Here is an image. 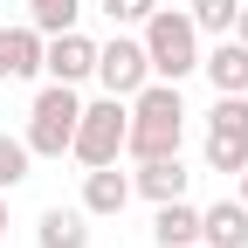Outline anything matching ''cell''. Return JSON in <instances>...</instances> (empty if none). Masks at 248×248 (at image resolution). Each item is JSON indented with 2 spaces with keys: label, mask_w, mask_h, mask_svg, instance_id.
Listing matches in <instances>:
<instances>
[{
  "label": "cell",
  "mask_w": 248,
  "mask_h": 248,
  "mask_svg": "<svg viewBox=\"0 0 248 248\" xmlns=\"http://www.w3.org/2000/svg\"><path fill=\"white\" fill-rule=\"evenodd\" d=\"M200 248H248V207L241 200L200 207Z\"/></svg>",
  "instance_id": "obj_10"
},
{
  "label": "cell",
  "mask_w": 248,
  "mask_h": 248,
  "mask_svg": "<svg viewBox=\"0 0 248 248\" xmlns=\"http://www.w3.org/2000/svg\"><path fill=\"white\" fill-rule=\"evenodd\" d=\"M97 7H104V21H110V28H145L159 0H97Z\"/></svg>",
  "instance_id": "obj_18"
},
{
  "label": "cell",
  "mask_w": 248,
  "mask_h": 248,
  "mask_svg": "<svg viewBox=\"0 0 248 248\" xmlns=\"http://www.w3.org/2000/svg\"><path fill=\"white\" fill-rule=\"evenodd\" d=\"M186 179H193V172L179 166V152H172V159H138L131 193H145L152 207H159V200H179V193H186Z\"/></svg>",
  "instance_id": "obj_12"
},
{
  "label": "cell",
  "mask_w": 248,
  "mask_h": 248,
  "mask_svg": "<svg viewBox=\"0 0 248 248\" xmlns=\"http://www.w3.org/2000/svg\"><path fill=\"white\" fill-rule=\"evenodd\" d=\"M83 21V0H28V28L35 35H62Z\"/></svg>",
  "instance_id": "obj_15"
},
{
  "label": "cell",
  "mask_w": 248,
  "mask_h": 248,
  "mask_svg": "<svg viewBox=\"0 0 248 248\" xmlns=\"http://www.w3.org/2000/svg\"><path fill=\"white\" fill-rule=\"evenodd\" d=\"M186 138V104H179V83L152 76L138 97H124V152L131 159H172Z\"/></svg>",
  "instance_id": "obj_1"
},
{
  "label": "cell",
  "mask_w": 248,
  "mask_h": 248,
  "mask_svg": "<svg viewBox=\"0 0 248 248\" xmlns=\"http://www.w3.org/2000/svg\"><path fill=\"white\" fill-rule=\"evenodd\" d=\"M124 152V97H97L76 110V138H69V159L76 166H110Z\"/></svg>",
  "instance_id": "obj_4"
},
{
  "label": "cell",
  "mask_w": 248,
  "mask_h": 248,
  "mask_svg": "<svg viewBox=\"0 0 248 248\" xmlns=\"http://www.w3.org/2000/svg\"><path fill=\"white\" fill-rule=\"evenodd\" d=\"M241 14V0H186V21L200 28V35H228Z\"/></svg>",
  "instance_id": "obj_16"
},
{
  "label": "cell",
  "mask_w": 248,
  "mask_h": 248,
  "mask_svg": "<svg viewBox=\"0 0 248 248\" xmlns=\"http://www.w3.org/2000/svg\"><path fill=\"white\" fill-rule=\"evenodd\" d=\"M97 69V42L76 35V28H62V35H42V76L48 83H90Z\"/></svg>",
  "instance_id": "obj_7"
},
{
  "label": "cell",
  "mask_w": 248,
  "mask_h": 248,
  "mask_svg": "<svg viewBox=\"0 0 248 248\" xmlns=\"http://www.w3.org/2000/svg\"><path fill=\"white\" fill-rule=\"evenodd\" d=\"M200 69L214 83V97H248V42L214 35V48H200Z\"/></svg>",
  "instance_id": "obj_8"
},
{
  "label": "cell",
  "mask_w": 248,
  "mask_h": 248,
  "mask_svg": "<svg viewBox=\"0 0 248 248\" xmlns=\"http://www.w3.org/2000/svg\"><path fill=\"white\" fill-rule=\"evenodd\" d=\"M234 42H248V0H241V14H234V28H228Z\"/></svg>",
  "instance_id": "obj_19"
},
{
  "label": "cell",
  "mask_w": 248,
  "mask_h": 248,
  "mask_svg": "<svg viewBox=\"0 0 248 248\" xmlns=\"http://www.w3.org/2000/svg\"><path fill=\"white\" fill-rule=\"evenodd\" d=\"M152 241H159V248H193L200 241V207L193 200H159V214H152Z\"/></svg>",
  "instance_id": "obj_11"
},
{
  "label": "cell",
  "mask_w": 248,
  "mask_h": 248,
  "mask_svg": "<svg viewBox=\"0 0 248 248\" xmlns=\"http://www.w3.org/2000/svg\"><path fill=\"white\" fill-rule=\"evenodd\" d=\"M0 76L7 83L42 76V35L35 28H0Z\"/></svg>",
  "instance_id": "obj_13"
},
{
  "label": "cell",
  "mask_w": 248,
  "mask_h": 248,
  "mask_svg": "<svg viewBox=\"0 0 248 248\" xmlns=\"http://www.w3.org/2000/svg\"><path fill=\"white\" fill-rule=\"evenodd\" d=\"M234 179H241V207H248V166H241V172H234Z\"/></svg>",
  "instance_id": "obj_21"
},
{
  "label": "cell",
  "mask_w": 248,
  "mask_h": 248,
  "mask_svg": "<svg viewBox=\"0 0 248 248\" xmlns=\"http://www.w3.org/2000/svg\"><path fill=\"white\" fill-rule=\"evenodd\" d=\"M248 166V97H214L207 110V172Z\"/></svg>",
  "instance_id": "obj_5"
},
{
  "label": "cell",
  "mask_w": 248,
  "mask_h": 248,
  "mask_svg": "<svg viewBox=\"0 0 248 248\" xmlns=\"http://www.w3.org/2000/svg\"><path fill=\"white\" fill-rule=\"evenodd\" d=\"M138 42H145V62H152L159 83H179V76L200 69V28L186 21V7H152Z\"/></svg>",
  "instance_id": "obj_2"
},
{
  "label": "cell",
  "mask_w": 248,
  "mask_h": 248,
  "mask_svg": "<svg viewBox=\"0 0 248 248\" xmlns=\"http://www.w3.org/2000/svg\"><path fill=\"white\" fill-rule=\"evenodd\" d=\"M193 248H200V241H193Z\"/></svg>",
  "instance_id": "obj_22"
},
{
  "label": "cell",
  "mask_w": 248,
  "mask_h": 248,
  "mask_svg": "<svg viewBox=\"0 0 248 248\" xmlns=\"http://www.w3.org/2000/svg\"><path fill=\"white\" fill-rule=\"evenodd\" d=\"M0 248H7V200H0Z\"/></svg>",
  "instance_id": "obj_20"
},
{
  "label": "cell",
  "mask_w": 248,
  "mask_h": 248,
  "mask_svg": "<svg viewBox=\"0 0 248 248\" xmlns=\"http://www.w3.org/2000/svg\"><path fill=\"white\" fill-rule=\"evenodd\" d=\"M90 76L104 83V97H138V90L152 83L145 42H138V35H124V28H117V35H110V42L97 48V69H90Z\"/></svg>",
  "instance_id": "obj_6"
},
{
  "label": "cell",
  "mask_w": 248,
  "mask_h": 248,
  "mask_svg": "<svg viewBox=\"0 0 248 248\" xmlns=\"http://www.w3.org/2000/svg\"><path fill=\"white\" fill-rule=\"evenodd\" d=\"M124 207H131V172H117V159L110 166H90L83 172V214L90 221H117Z\"/></svg>",
  "instance_id": "obj_9"
},
{
  "label": "cell",
  "mask_w": 248,
  "mask_h": 248,
  "mask_svg": "<svg viewBox=\"0 0 248 248\" xmlns=\"http://www.w3.org/2000/svg\"><path fill=\"white\" fill-rule=\"evenodd\" d=\"M28 166H35L28 138H0V193H14V186L28 179Z\"/></svg>",
  "instance_id": "obj_17"
},
{
  "label": "cell",
  "mask_w": 248,
  "mask_h": 248,
  "mask_svg": "<svg viewBox=\"0 0 248 248\" xmlns=\"http://www.w3.org/2000/svg\"><path fill=\"white\" fill-rule=\"evenodd\" d=\"M76 110H83L76 83H48L42 97L28 104V152H35V159H62L69 138H76Z\"/></svg>",
  "instance_id": "obj_3"
},
{
  "label": "cell",
  "mask_w": 248,
  "mask_h": 248,
  "mask_svg": "<svg viewBox=\"0 0 248 248\" xmlns=\"http://www.w3.org/2000/svg\"><path fill=\"white\" fill-rule=\"evenodd\" d=\"M35 248H90V214L83 207H48L35 221Z\"/></svg>",
  "instance_id": "obj_14"
}]
</instances>
